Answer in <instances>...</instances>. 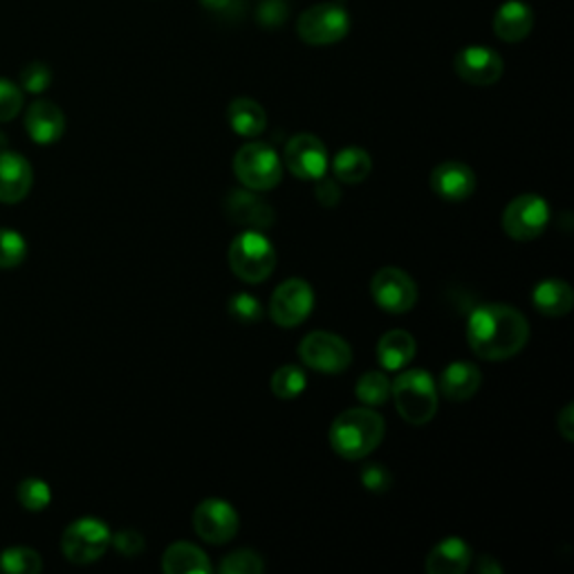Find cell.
I'll return each mask as SVG.
<instances>
[{
  "instance_id": "cell-26",
  "label": "cell",
  "mask_w": 574,
  "mask_h": 574,
  "mask_svg": "<svg viewBox=\"0 0 574 574\" xmlns=\"http://www.w3.org/2000/svg\"><path fill=\"white\" fill-rule=\"evenodd\" d=\"M371 171H373V159L359 146H348L340 150L333 159L335 180L342 185H359L371 176Z\"/></svg>"
},
{
  "instance_id": "cell-37",
  "label": "cell",
  "mask_w": 574,
  "mask_h": 574,
  "mask_svg": "<svg viewBox=\"0 0 574 574\" xmlns=\"http://www.w3.org/2000/svg\"><path fill=\"white\" fill-rule=\"evenodd\" d=\"M111 543L115 545V550H117L122 556H128V559L139 556V554L144 552V547H146L144 536H142L139 532H135V530H122V532H117V534L111 539Z\"/></svg>"
},
{
  "instance_id": "cell-30",
  "label": "cell",
  "mask_w": 574,
  "mask_h": 574,
  "mask_svg": "<svg viewBox=\"0 0 574 574\" xmlns=\"http://www.w3.org/2000/svg\"><path fill=\"white\" fill-rule=\"evenodd\" d=\"M28 259V242L14 229H0V270H14Z\"/></svg>"
},
{
  "instance_id": "cell-40",
  "label": "cell",
  "mask_w": 574,
  "mask_h": 574,
  "mask_svg": "<svg viewBox=\"0 0 574 574\" xmlns=\"http://www.w3.org/2000/svg\"><path fill=\"white\" fill-rule=\"evenodd\" d=\"M476 570H478L480 574H501V572H503V565H501V563H497V559H494V556L484 554V556H480V559H478V565H476Z\"/></svg>"
},
{
  "instance_id": "cell-3",
  "label": "cell",
  "mask_w": 574,
  "mask_h": 574,
  "mask_svg": "<svg viewBox=\"0 0 574 574\" xmlns=\"http://www.w3.org/2000/svg\"><path fill=\"white\" fill-rule=\"evenodd\" d=\"M390 397L395 399V408L401 420L414 427L431 422L438 414V384L422 368L397 375L395 382H390Z\"/></svg>"
},
{
  "instance_id": "cell-22",
  "label": "cell",
  "mask_w": 574,
  "mask_h": 574,
  "mask_svg": "<svg viewBox=\"0 0 574 574\" xmlns=\"http://www.w3.org/2000/svg\"><path fill=\"white\" fill-rule=\"evenodd\" d=\"M161 570L167 574H207L213 570L209 556L194 543H174L164 552Z\"/></svg>"
},
{
  "instance_id": "cell-16",
  "label": "cell",
  "mask_w": 574,
  "mask_h": 574,
  "mask_svg": "<svg viewBox=\"0 0 574 574\" xmlns=\"http://www.w3.org/2000/svg\"><path fill=\"white\" fill-rule=\"evenodd\" d=\"M431 191L447 202H465L476 191V174L465 161L449 159L438 164L429 178Z\"/></svg>"
},
{
  "instance_id": "cell-7",
  "label": "cell",
  "mask_w": 574,
  "mask_h": 574,
  "mask_svg": "<svg viewBox=\"0 0 574 574\" xmlns=\"http://www.w3.org/2000/svg\"><path fill=\"white\" fill-rule=\"evenodd\" d=\"M296 32L307 45H335L348 36L351 17L337 3H319L299 17Z\"/></svg>"
},
{
  "instance_id": "cell-5",
  "label": "cell",
  "mask_w": 574,
  "mask_h": 574,
  "mask_svg": "<svg viewBox=\"0 0 574 574\" xmlns=\"http://www.w3.org/2000/svg\"><path fill=\"white\" fill-rule=\"evenodd\" d=\"M233 174L244 189L270 191L283 178V161L265 142H250L236 150Z\"/></svg>"
},
{
  "instance_id": "cell-13",
  "label": "cell",
  "mask_w": 574,
  "mask_h": 574,
  "mask_svg": "<svg viewBox=\"0 0 574 574\" xmlns=\"http://www.w3.org/2000/svg\"><path fill=\"white\" fill-rule=\"evenodd\" d=\"M196 534L211 545H225L238 534V512L222 499H207L194 510Z\"/></svg>"
},
{
  "instance_id": "cell-1",
  "label": "cell",
  "mask_w": 574,
  "mask_h": 574,
  "mask_svg": "<svg viewBox=\"0 0 574 574\" xmlns=\"http://www.w3.org/2000/svg\"><path fill=\"white\" fill-rule=\"evenodd\" d=\"M467 342L476 357L505 362L528 346L530 323L514 305L484 303L469 314Z\"/></svg>"
},
{
  "instance_id": "cell-14",
  "label": "cell",
  "mask_w": 574,
  "mask_h": 574,
  "mask_svg": "<svg viewBox=\"0 0 574 574\" xmlns=\"http://www.w3.org/2000/svg\"><path fill=\"white\" fill-rule=\"evenodd\" d=\"M453 67L456 74L469 86H494L505 72L501 54L484 45H469L460 50Z\"/></svg>"
},
{
  "instance_id": "cell-38",
  "label": "cell",
  "mask_w": 574,
  "mask_h": 574,
  "mask_svg": "<svg viewBox=\"0 0 574 574\" xmlns=\"http://www.w3.org/2000/svg\"><path fill=\"white\" fill-rule=\"evenodd\" d=\"M316 187H314V194L319 198V202L323 207H335L340 200H342V189H340V182L333 180V178H325L321 176L319 180H314Z\"/></svg>"
},
{
  "instance_id": "cell-20",
  "label": "cell",
  "mask_w": 574,
  "mask_h": 574,
  "mask_svg": "<svg viewBox=\"0 0 574 574\" xmlns=\"http://www.w3.org/2000/svg\"><path fill=\"white\" fill-rule=\"evenodd\" d=\"M534 28V12L523 0H508L494 17V32L505 43H521Z\"/></svg>"
},
{
  "instance_id": "cell-41",
  "label": "cell",
  "mask_w": 574,
  "mask_h": 574,
  "mask_svg": "<svg viewBox=\"0 0 574 574\" xmlns=\"http://www.w3.org/2000/svg\"><path fill=\"white\" fill-rule=\"evenodd\" d=\"M200 3L207 8V10H211V12H225L233 0H200Z\"/></svg>"
},
{
  "instance_id": "cell-6",
  "label": "cell",
  "mask_w": 574,
  "mask_h": 574,
  "mask_svg": "<svg viewBox=\"0 0 574 574\" xmlns=\"http://www.w3.org/2000/svg\"><path fill=\"white\" fill-rule=\"evenodd\" d=\"M111 528L93 516L76 519L61 536V552L70 563L88 565L100 561L111 545Z\"/></svg>"
},
{
  "instance_id": "cell-9",
  "label": "cell",
  "mask_w": 574,
  "mask_h": 574,
  "mask_svg": "<svg viewBox=\"0 0 574 574\" xmlns=\"http://www.w3.org/2000/svg\"><path fill=\"white\" fill-rule=\"evenodd\" d=\"M547 222H550V207L536 194H523L510 200L501 218L505 233L521 242L539 238L545 231Z\"/></svg>"
},
{
  "instance_id": "cell-23",
  "label": "cell",
  "mask_w": 574,
  "mask_h": 574,
  "mask_svg": "<svg viewBox=\"0 0 574 574\" xmlns=\"http://www.w3.org/2000/svg\"><path fill=\"white\" fill-rule=\"evenodd\" d=\"M227 119L233 133L240 137H257L268 128V113L265 108L250 100V97H238L227 108Z\"/></svg>"
},
{
  "instance_id": "cell-18",
  "label": "cell",
  "mask_w": 574,
  "mask_h": 574,
  "mask_svg": "<svg viewBox=\"0 0 574 574\" xmlns=\"http://www.w3.org/2000/svg\"><path fill=\"white\" fill-rule=\"evenodd\" d=\"M25 131L41 146L54 144L65 133V115L56 104L48 100H39L28 108Z\"/></svg>"
},
{
  "instance_id": "cell-17",
  "label": "cell",
  "mask_w": 574,
  "mask_h": 574,
  "mask_svg": "<svg viewBox=\"0 0 574 574\" xmlns=\"http://www.w3.org/2000/svg\"><path fill=\"white\" fill-rule=\"evenodd\" d=\"M34 185L32 164L12 150L0 153V202L17 205L28 198Z\"/></svg>"
},
{
  "instance_id": "cell-15",
  "label": "cell",
  "mask_w": 574,
  "mask_h": 574,
  "mask_svg": "<svg viewBox=\"0 0 574 574\" xmlns=\"http://www.w3.org/2000/svg\"><path fill=\"white\" fill-rule=\"evenodd\" d=\"M225 216L229 222L244 229H268L276 222L274 207L252 189H236L225 198Z\"/></svg>"
},
{
  "instance_id": "cell-19",
  "label": "cell",
  "mask_w": 574,
  "mask_h": 574,
  "mask_svg": "<svg viewBox=\"0 0 574 574\" xmlns=\"http://www.w3.org/2000/svg\"><path fill=\"white\" fill-rule=\"evenodd\" d=\"M480 382H482V375L476 364L453 362L442 371L438 393L442 397H447L449 401H467L478 393Z\"/></svg>"
},
{
  "instance_id": "cell-24",
  "label": "cell",
  "mask_w": 574,
  "mask_h": 574,
  "mask_svg": "<svg viewBox=\"0 0 574 574\" xmlns=\"http://www.w3.org/2000/svg\"><path fill=\"white\" fill-rule=\"evenodd\" d=\"M532 303L543 316H565L574 305V292L570 283L561 279H545L536 283Z\"/></svg>"
},
{
  "instance_id": "cell-8",
  "label": "cell",
  "mask_w": 574,
  "mask_h": 574,
  "mask_svg": "<svg viewBox=\"0 0 574 574\" xmlns=\"http://www.w3.org/2000/svg\"><path fill=\"white\" fill-rule=\"evenodd\" d=\"M299 359L316 373L337 375L353 364V348L335 333L314 331L299 344Z\"/></svg>"
},
{
  "instance_id": "cell-12",
  "label": "cell",
  "mask_w": 574,
  "mask_h": 574,
  "mask_svg": "<svg viewBox=\"0 0 574 574\" xmlns=\"http://www.w3.org/2000/svg\"><path fill=\"white\" fill-rule=\"evenodd\" d=\"M283 164L299 180H319L327 171V150L312 133L294 135L283 150Z\"/></svg>"
},
{
  "instance_id": "cell-27",
  "label": "cell",
  "mask_w": 574,
  "mask_h": 574,
  "mask_svg": "<svg viewBox=\"0 0 574 574\" xmlns=\"http://www.w3.org/2000/svg\"><path fill=\"white\" fill-rule=\"evenodd\" d=\"M0 570L8 574H39L43 559L32 547H10L0 554Z\"/></svg>"
},
{
  "instance_id": "cell-34",
  "label": "cell",
  "mask_w": 574,
  "mask_h": 574,
  "mask_svg": "<svg viewBox=\"0 0 574 574\" xmlns=\"http://www.w3.org/2000/svg\"><path fill=\"white\" fill-rule=\"evenodd\" d=\"M23 108V88L14 81L0 79V124L14 119Z\"/></svg>"
},
{
  "instance_id": "cell-10",
  "label": "cell",
  "mask_w": 574,
  "mask_h": 574,
  "mask_svg": "<svg viewBox=\"0 0 574 574\" xmlns=\"http://www.w3.org/2000/svg\"><path fill=\"white\" fill-rule=\"evenodd\" d=\"M371 294L373 301L390 314H404L414 310L418 303L416 281L399 268H382L375 272L371 281Z\"/></svg>"
},
{
  "instance_id": "cell-4",
  "label": "cell",
  "mask_w": 574,
  "mask_h": 574,
  "mask_svg": "<svg viewBox=\"0 0 574 574\" xmlns=\"http://www.w3.org/2000/svg\"><path fill=\"white\" fill-rule=\"evenodd\" d=\"M229 270L244 283H263L276 268V252L272 240L259 231L248 229L238 233L229 244Z\"/></svg>"
},
{
  "instance_id": "cell-36",
  "label": "cell",
  "mask_w": 574,
  "mask_h": 574,
  "mask_svg": "<svg viewBox=\"0 0 574 574\" xmlns=\"http://www.w3.org/2000/svg\"><path fill=\"white\" fill-rule=\"evenodd\" d=\"M359 478H362V484L368 491H373V494H384V491H388L393 484V473L379 462L364 465L359 471Z\"/></svg>"
},
{
  "instance_id": "cell-35",
  "label": "cell",
  "mask_w": 574,
  "mask_h": 574,
  "mask_svg": "<svg viewBox=\"0 0 574 574\" xmlns=\"http://www.w3.org/2000/svg\"><path fill=\"white\" fill-rule=\"evenodd\" d=\"M50 84H52V70L45 63L32 61L21 70V88L23 91L39 95V93L48 91Z\"/></svg>"
},
{
  "instance_id": "cell-32",
  "label": "cell",
  "mask_w": 574,
  "mask_h": 574,
  "mask_svg": "<svg viewBox=\"0 0 574 574\" xmlns=\"http://www.w3.org/2000/svg\"><path fill=\"white\" fill-rule=\"evenodd\" d=\"M218 570L222 574H261L265 563L254 550H236L220 561Z\"/></svg>"
},
{
  "instance_id": "cell-21",
  "label": "cell",
  "mask_w": 574,
  "mask_h": 574,
  "mask_svg": "<svg viewBox=\"0 0 574 574\" xmlns=\"http://www.w3.org/2000/svg\"><path fill=\"white\" fill-rule=\"evenodd\" d=\"M471 563V547L460 536L440 541L427 556L425 570L429 574H460Z\"/></svg>"
},
{
  "instance_id": "cell-28",
  "label": "cell",
  "mask_w": 574,
  "mask_h": 574,
  "mask_svg": "<svg viewBox=\"0 0 574 574\" xmlns=\"http://www.w3.org/2000/svg\"><path fill=\"white\" fill-rule=\"evenodd\" d=\"M305 386H307L305 373L294 364L281 366L270 382V388L279 399H296L305 390Z\"/></svg>"
},
{
  "instance_id": "cell-39",
  "label": "cell",
  "mask_w": 574,
  "mask_h": 574,
  "mask_svg": "<svg viewBox=\"0 0 574 574\" xmlns=\"http://www.w3.org/2000/svg\"><path fill=\"white\" fill-rule=\"evenodd\" d=\"M556 429H559V434L567 440V442H572L574 440V404H567L563 411L559 414V418H556Z\"/></svg>"
},
{
  "instance_id": "cell-29",
  "label": "cell",
  "mask_w": 574,
  "mask_h": 574,
  "mask_svg": "<svg viewBox=\"0 0 574 574\" xmlns=\"http://www.w3.org/2000/svg\"><path fill=\"white\" fill-rule=\"evenodd\" d=\"M355 393L357 399L364 401L366 406H382L390 397V379L384 373L371 371L359 377Z\"/></svg>"
},
{
  "instance_id": "cell-33",
  "label": "cell",
  "mask_w": 574,
  "mask_h": 574,
  "mask_svg": "<svg viewBox=\"0 0 574 574\" xmlns=\"http://www.w3.org/2000/svg\"><path fill=\"white\" fill-rule=\"evenodd\" d=\"M229 316L242 325H254L263 319V305L257 296L248 294V292H238L229 299Z\"/></svg>"
},
{
  "instance_id": "cell-2",
  "label": "cell",
  "mask_w": 574,
  "mask_h": 574,
  "mask_svg": "<svg viewBox=\"0 0 574 574\" xmlns=\"http://www.w3.org/2000/svg\"><path fill=\"white\" fill-rule=\"evenodd\" d=\"M384 431L386 422L373 408H348L331 427V447L344 460H364L379 447Z\"/></svg>"
},
{
  "instance_id": "cell-25",
  "label": "cell",
  "mask_w": 574,
  "mask_h": 574,
  "mask_svg": "<svg viewBox=\"0 0 574 574\" xmlns=\"http://www.w3.org/2000/svg\"><path fill=\"white\" fill-rule=\"evenodd\" d=\"M416 340L406 331H390L377 344V359L386 371H401L416 357Z\"/></svg>"
},
{
  "instance_id": "cell-11",
  "label": "cell",
  "mask_w": 574,
  "mask_h": 574,
  "mask_svg": "<svg viewBox=\"0 0 574 574\" xmlns=\"http://www.w3.org/2000/svg\"><path fill=\"white\" fill-rule=\"evenodd\" d=\"M314 307V292L303 279H288L281 283L270 301V316L279 327L301 325Z\"/></svg>"
},
{
  "instance_id": "cell-31",
  "label": "cell",
  "mask_w": 574,
  "mask_h": 574,
  "mask_svg": "<svg viewBox=\"0 0 574 574\" xmlns=\"http://www.w3.org/2000/svg\"><path fill=\"white\" fill-rule=\"evenodd\" d=\"M17 497H19V503L30 510V512H41L50 505L52 501V491H50V484L41 478H25L19 489H17Z\"/></svg>"
}]
</instances>
